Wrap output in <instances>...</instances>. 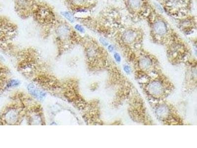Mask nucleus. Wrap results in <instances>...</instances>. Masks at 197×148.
I'll list each match as a JSON object with an SVG mask.
<instances>
[{"mask_svg": "<svg viewBox=\"0 0 197 148\" xmlns=\"http://www.w3.org/2000/svg\"><path fill=\"white\" fill-rule=\"evenodd\" d=\"M131 6L134 8H138L141 5V0H129Z\"/></svg>", "mask_w": 197, "mask_h": 148, "instance_id": "7", "label": "nucleus"}, {"mask_svg": "<svg viewBox=\"0 0 197 148\" xmlns=\"http://www.w3.org/2000/svg\"><path fill=\"white\" fill-rule=\"evenodd\" d=\"M123 69H124V71L126 73L130 74L131 73V69L129 65H125L124 66V68H123Z\"/></svg>", "mask_w": 197, "mask_h": 148, "instance_id": "11", "label": "nucleus"}, {"mask_svg": "<svg viewBox=\"0 0 197 148\" xmlns=\"http://www.w3.org/2000/svg\"><path fill=\"white\" fill-rule=\"evenodd\" d=\"M101 42H102V44L105 45V46H107L108 45V42H107V41H105V40L103 39H100Z\"/></svg>", "mask_w": 197, "mask_h": 148, "instance_id": "15", "label": "nucleus"}, {"mask_svg": "<svg viewBox=\"0 0 197 148\" xmlns=\"http://www.w3.org/2000/svg\"><path fill=\"white\" fill-rule=\"evenodd\" d=\"M108 49L110 52H112L113 51V49H114V47H113V46H112V45H110V46H108Z\"/></svg>", "mask_w": 197, "mask_h": 148, "instance_id": "16", "label": "nucleus"}, {"mask_svg": "<svg viewBox=\"0 0 197 148\" xmlns=\"http://www.w3.org/2000/svg\"><path fill=\"white\" fill-rule=\"evenodd\" d=\"M141 63L144 66V68H146L150 65V60H149L148 59L144 58L142 60Z\"/></svg>", "mask_w": 197, "mask_h": 148, "instance_id": "9", "label": "nucleus"}, {"mask_svg": "<svg viewBox=\"0 0 197 148\" xmlns=\"http://www.w3.org/2000/svg\"><path fill=\"white\" fill-rule=\"evenodd\" d=\"M154 29L156 33L159 35L164 34L166 31V25L161 21H157L154 24Z\"/></svg>", "mask_w": 197, "mask_h": 148, "instance_id": "2", "label": "nucleus"}, {"mask_svg": "<svg viewBox=\"0 0 197 148\" xmlns=\"http://www.w3.org/2000/svg\"><path fill=\"white\" fill-rule=\"evenodd\" d=\"M69 29L68 26L65 25H62L58 28L59 34L61 36H65L68 34L69 32Z\"/></svg>", "mask_w": 197, "mask_h": 148, "instance_id": "5", "label": "nucleus"}, {"mask_svg": "<svg viewBox=\"0 0 197 148\" xmlns=\"http://www.w3.org/2000/svg\"><path fill=\"white\" fill-rule=\"evenodd\" d=\"M126 38H127V40H132V38L134 37V34L132 33L128 32L126 34Z\"/></svg>", "mask_w": 197, "mask_h": 148, "instance_id": "12", "label": "nucleus"}, {"mask_svg": "<svg viewBox=\"0 0 197 148\" xmlns=\"http://www.w3.org/2000/svg\"><path fill=\"white\" fill-rule=\"evenodd\" d=\"M17 118V115L15 112L8 111L5 115V119L7 123H12L15 122Z\"/></svg>", "mask_w": 197, "mask_h": 148, "instance_id": "3", "label": "nucleus"}, {"mask_svg": "<svg viewBox=\"0 0 197 148\" xmlns=\"http://www.w3.org/2000/svg\"><path fill=\"white\" fill-rule=\"evenodd\" d=\"M28 88V90L31 94H32L33 95H34V96L37 97V98L42 99V98L45 96V93L39 90L33 84L29 85Z\"/></svg>", "mask_w": 197, "mask_h": 148, "instance_id": "1", "label": "nucleus"}, {"mask_svg": "<svg viewBox=\"0 0 197 148\" xmlns=\"http://www.w3.org/2000/svg\"><path fill=\"white\" fill-rule=\"evenodd\" d=\"M71 1H73L74 3H76V4H79L84 2V0H71Z\"/></svg>", "mask_w": 197, "mask_h": 148, "instance_id": "14", "label": "nucleus"}, {"mask_svg": "<svg viewBox=\"0 0 197 148\" xmlns=\"http://www.w3.org/2000/svg\"><path fill=\"white\" fill-rule=\"evenodd\" d=\"M75 28L78 31L80 32H83L84 31V28H83L82 26L80 25L77 24L75 26Z\"/></svg>", "mask_w": 197, "mask_h": 148, "instance_id": "13", "label": "nucleus"}, {"mask_svg": "<svg viewBox=\"0 0 197 148\" xmlns=\"http://www.w3.org/2000/svg\"><path fill=\"white\" fill-rule=\"evenodd\" d=\"M114 56V58L115 60L117 62L119 63V62H121V56L119 55V54H118V53H115V54H114V56Z\"/></svg>", "mask_w": 197, "mask_h": 148, "instance_id": "10", "label": "nucleus"}, {"mask_svg": "<svg viewBox=\"0 0 197 148\" xmlns=\"http://www.w3.org/2000/svg\"><path fill=\"white\" fill-rule=\"evenodd\" d=\"M19 81L18 80H12L8 83V87H12V86H18L19 85Z\"/></svg>", "mask_w": 197, "mask_h": 148, "instance_id": "8", "label": "nucleus"}, {"mask_svg": "<svg viewBox=\"0 0 197 148\" xmlns=\"http://www.w3.org/2000/svg\"><path fill=\"white\" fill-rule=\"evenodd\" d=\"M62 15L66 18L69 21H70L71 22H74V19L73 15H71V13L68 12H63L62 13Z\"/></svg>", "mask_w": 197, "mask_h": 148, "instance_id": "6", "label": "nucleus"}, {"mask_svg": "<svg viewBox=\"0 0 197 148\" xmlns=\"http://www.w3.org/2000/svg\"><path fill=\"white\" fill-rule=\"evenodd\" d=\"M150 88L152 92L156 94L161 92L162 90L161 85L157 82L152 83L151 86H150Z\"/></svg>", "mask_w": 197, "mask_h": 148, "instance_id": "4", "label": "nucleus"}]
</instances>
